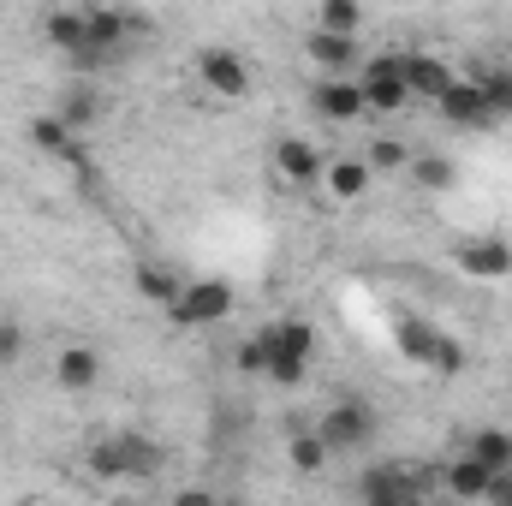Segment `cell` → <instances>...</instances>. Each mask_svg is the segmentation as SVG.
Segmentation results:
<instances>
[{"instance_id":"obj_23","label":"cell","mask_w":512,"mask_h":506,"mask_svg":"<svg viewBox=\"0 0 512 506\" xmlns=\"http://www.w3.org/2000/svg\"><path fill=\"white\" fill-rule=\"evenodd\" d=\"M84 465H90V477H102V483H131V465H126V447L114 441V435H102L90 453H84Z\"/></svg>"},{"instance_id":"obj_9","label":"cell","mask_w":512,"mask_h":506,"mask_svg":"<svg viewBox=\"0 0 512 506\" xmlns=\"http://www.w3.org/2000/svg\"><path fill=\"white\" fill-rule=\"evenodd\" d=\"M310 102H316V114H322V120H334V126H352V120H364V114H370V108H364L358 78H322V84H310Z\"/></svg>"},{"instance_id":"obj_25","label":"cell","mask_w":512,"mask_h":506,"mask_svg":"<svg viewBox=\"0 0 512 506\" xmlns=\"http://www.w3.org/2000/svg\"><path fill=\"white\" fill-rule=\"evenodd\" d=\"M477 90H483V102L495 108V120L512 114V66H477V78H471Z\"/></svg>"},{"instance_id":"obj_8","label":"cell","mask_w":512,"mask_h":506,"mask_svg":"<svg viewBox=\"0 0 512 506\" xmlns=\"http://www.w3.org/2000/svg\"><path fill=\"white\" fill-rule=\"evenodd\" d=\"M84 18H90V54H96L102 66L126 48L131 30H143V18H131V12H120V6H84Z\"/></svg>"},{"instance_id":"obj_20","label":"cell","mask_w":512,"mask_h":506,"mask_svg":"<svg viewBox=\"0 0 512 506\" xmlns=\"http://www.w3.org/2000/svg\"><path fill=\"white\" fill-rule=\"evenodd\" d=\"M131 286H137V298H143V304H161V310H167V304L185 292V280H179L173 268H161V262H137Z\"/></svg>"},{"instance_id":"obj_12","label":"cell","mask_w":512,"mask_h":506,"mask_svg":"<svg viewBox=\"0 0 512 506\" xmlns=\"http://www.w3.org/2000/svg\"><path fill=\"white\" fill-rule=\"evenodd\" d=\"M435 108H441V120H447V126H459V131H483V126H495V108L483 102V90H477L471 78H459V84H453V90H447V96H441Z\"/></svg>"},{"instance_id":"obj_10","label":"cell","mask_w":512,"mask_h":506,"mask_svg":"<svg viewBox=\"0 0 512 506\" xmlns=\"http://www.w3.org/2000/svg\"><path fill=\"white\" fill-rule=\"evenodd\" d=\"M304 54H310L328 78H358V66H364L358 36H328V30H310V36H304Z\"/></svg>"},{"instance_id":"obj_5","label":"cell","mask_w":512,"mask_h":506,"mask_svg":"<svg viewBox=\"0 0 512 506\" xmlns=\"http://www.w3.org/2000/svg\"><path fill=\"white\" fill-rule=\"evenodd\" d=\"M197 72H203L209 96H221V102H239V96L251 90V66H245V54H239V48H227V42L203 48V54H197Z\"/></svg>"},{"instance_id":"obj_33","label":"cell","mask_w":512,"mask_h":506,"mask_svg":"<svg viewBox=\"0 0 512 506\" xmlns=\"http://www.w3.org/2000/svg\"><path fill=\"white\" fill-rule=\"evenodd\" d=\"M173 506H221V495H209V489H179Z\"/></svg>"},{"instance_id":"obj_14","label":"cell","mask_w":512,"mask_h":506,"mask_svg":"<svg viewBox=\"0 0 512 506\" xmlns=\"http://www.w3.org/2000/svg\"><path fill=\"white\" fill-rule=\"evenodd\" d=\"M435 340H441V328H435L429 316H417V310H405V316L393 322V346H399V358H405V364H417V370H429Z\"/></svg>"},{"instance_id":"obj_13","label":"cell","mask_w":512,"mask_h":506,"mask_svg":"<svg viewBox=\"0 0 512 506\" xmlns=\"http://www.w3.org/2000/svg\"><path fill=\"white\" fill-rule=\"evenodd\" d=\"M453 84H459V72H453L447 60H435V54H423V48H405V90H411V96L441 102Z\"/></svg>"},{"instance_id":"obj_32","label":"cell","mask_w":512,"mask_h":506,"mask_svg":"<svg viewBox=\"0 0 512 506\" xmlns=\"http://www.w3.org/2000/svg\"><path fill=\"white\" fill-rule=\"evenodd\" d=\"M489 506H512V471L507 477H489V495H483Z\"/></svg>"},{"instance_id":"obj_21","label":"cell","mask_w":512,"mask_h":506,"mask_svg":"<svg viewBox=\"0 0 512 506\" xmlns=\"http://www.w3.org/2000/svg\"><path fill=\"white\" fill-rule=\"evenodd\" d=\"M322 179H328V191H334L340 203H358V197H370V179H376V173H370V161H352V155H346V161H328Z\"/></svg>"},{"instance_id":"obj_16","label":"cell","mask_w":512,"mask_h":506,"mask_svg":"<svg viewBox=\"0 0 512 506\" xmlns=\"http://www.w3.org/2000/svg\"><path fill=\"white\" fill-rule=\"evenodd\" d=\"M30 143H36L48 161H60V167H84V143L60 126L54 114H36V120H30Z\"/></svg>"},{"instance_id":"obj_4","label":"cell","mask_w":512,"mask_h":506,"mask_svg":"<svg viewBox=\"0 0 512 506\" xmlns=\"http://www.w3.org/2000/svg\"><path fill=\"white\" fill-rule=\"evenodd\" d=\"M358 506H423V477L411 465H370L358 477Z\"/></svg>"},{"instance_id":"obj_3","label":"cell","mask_w":512,"mask_h":506,"mask_svg":"<svg viewBox=\"0 0 512 506\" xmlns=\"http://www.w3.org/2000/svg\"><path fill=\"white\" fill-rule=\"evenodd\" d=\"M316 435H322V447H328V453L370 447V435H376V411H370L364 399H334V405L316 417Z\"/></svg>"},{"instance_id":"obj_11","label":"cell","mask_w":512,"mask_h":506,"mask_svg":"<svg viewBox=\"0 0 512 506\" xmlns=\"http://www.w3.org/2000/svg\"><path fill=\"white\" fill-rule=\"evenodd\" d=\"M453 262H459V274H471V280H507L512 245L507 239H465V245L453 251Z\"/></svg>"},{"instance_id":"obj_17","label":"cell","mask_w":512,"mask_h":506,"mask_svg":"<svg viewBox=\"0 0 512 506\" xmlns=\"http://www.w3.org/2000/svg\"><path fill=\"white\" fill-rule=\"evenodd\" d=\"M114 441L126 447L131 483H149V477H161V465H167V447H161V441H149L143 429H114Z\"/></svg>"},{"instance_id":"obj_19","label":"cell","mask_w":512,"mask_h":506,"mask_svg":"<svg viewBox=\"0 0 512 506\" xmlns=\"http://www.w3.org/2000/svg\"><path fill=\"white\" fill-rule=\"evenodd\" d=\"M465 453H471L489 477H507V471H512V435H507V429H471Z\"/></svg>"},{"instance_id":"obj_31","label":"cell","mask_w":512,"mask_h":506,"mask_svg":"<svg viewBox=\"0 0 512 506\" xmlns=\"http://www.w3.org/2000/svg\"><path fill=\"white\" fill-rule=\"evenodd\" d=\"M18 352H24V334H18V322H0V364H18Z\"/></svg>"},{"instance_id":"obj_26","label":"cell","mask_w":512,"mask_h":506,"mask_svg":"<svg viewBox=\"0 0 512 506\" xmlns=\"http://www.w3.org/2000/svg\"><path fill=\"white\" fill-rule=\"evenodd\" d=\"M411 179H417V191H447L459 179V167L447 155H411Z\"/></svg>"},{"instance_id":"obj_22","label":"cell","mask_w":512,"mask_h":506,"mask_svg":"<svg viewBox=\"0 0 512 506\" xmlns=\"http://www.w3.org/2000/svg\"><path fill=\"white\" fill-rule=\"evenodd\" d=\"M286 459H292V471H298V477H322L334 453L322 447V435H316V429H298V435L286 441Z\"/></svg>"},{"instance_id":"obj_27","label":"cell","mask_w":512,"mask_h":506,"mask_svg":"<svg viewBox=\"0 0 512 506\" xmlns=\"http://www.w3.org/2000/svg\"><path fill=\"white\" fill-rule=\"evenodd\" d=\"M96 114H102V102H96V96H90V90L78 84V90H66V102H60V114H54V120H60V126H66L72 137H78V131L90 126Z\"/></svg>"},{"instance_id":"obj_6","label":"cell","mask_w":512,"mask_h":506,"mask_svg":"<svg viewBox=\"0 0 512 506\" xmlns=\"http://www.w3.org/2000/svg\"><path fill=\"white\" fill-rule=\"evenodd\" d=\"M42 30H48V42H54L72 66H102V60L90 54V18H84V6H54V12L42 18Z\"/></svg>"},{"instance_id":"obj_30","label":"cell","mask_w":512,"mask_h":506,"mask_svg":"<svg viewBox=\"0 0 512 506\" xmlns=\"http://www.w3.org/2000/svg\"><path fill=\"white\" fill-rule=\"evenodd\" d=\"M239 370H245V376H268V340H262V334H251V340L239 346Z\"/></svg>"},{"instance_id":"obj_24","label":"cell","mask_w":512,"mask_h":506,"mask_svg":"<svg viewBox=\"0 0 512 506\" xmlns=\"http://www.w3.org/2000/svg\"><path fill=\"white\" fill-rule=\"evenodd\" d=\"M316 30H328V36H358V30H364V6H358V0H322Z\"/></svg>"},{"instance_id":"obj_34","label":"cell","mask_w":512,"mask_h":506,"mask_svg":"<svg viewBox=\"0 0 512 506\" xmlns=\"http://www.w3.org/2000/svg\"><path fill=\"white\" fill-rule=\"evenodd\" d=\"M507 393H512V376H507Z\"/></svg>"},{"instance_id":"obj_18","label":"cell","mask_w":512,"mask_h":506,"mask_svg":"<svg viewBox=\"0 0 512 506\" xmlns=\"http://www.w3.org/2000/svg\"><path fill=\"white\" fill-rule=\"evenodd\" d=\"M441 483H447V495H453V501H483V495H489V471H483L471 453L447 459V465H441Z\"/></svg>"},{"instance_id":"obj_29","label":"cell","mask_w":512,"mask_h":506,"mask_svg":"<svg viewBox=\"0 0 512 506\" xmlns=\"http://www.w3.org/2000/svg\"><path fill=\"white\" fill-rule=\"evenodd\" d=\"M429 370H435V376H459V370H465V346H459V340H453V334H441V340H435V358H429Z\"/></svg>"},{"instance_id":"obj_15","label":"cell","mask_w":512,"mask_h":506,"mask_svg":"<svg viewBox=\"0 0 512 506\" xmlns=\"http://www.w3.org/2000/svg\"><path fill=\"white\" fill-rule=\"evenodd\" d=\"M54 381H60L66 393H90V387L102 381V352H96V346H60Z\"/></svg>"},{"instance_id":"obj_28","label":"cell","mask_w":512,"mask_h":506,"mask_svg":"<svg viewBox=\"0 0 512 506\" xmlns=\"http://www.w3.org/2000/svg\"><path fill=\"white\" fill-rule=\"evenodd\" d=\"M364 161H370V173H399V167H411V143H399V137H376Z\"/></svg>"},{"instance_id":"obj_2","label":"cell","mask_w":512,"mask_h":506,"mask_svg":"<svg viewBox=\"0 0 512 506\" xmlns=\"http://www.w3.org/2000/svg\"><path fill=\"white\" fill-rule=\"evenodd\" d=\"M233 286L227 280H191L173 304H167V322L173 328H215V322H227L233 316Z\"/></svg>"},{"instance_id":"obj_1","label":"cell","mask_w":512,"mask_h":506,"mask_svg":"<svg viewBox=\"0 0 512 506\" xmlns=\"http://www.w3.org/2000/svg\"><path fill=\"white\" fill-rule=\"evenodd\" d=\"M256 334L268 340V381L274 387H298L304 370H310V358H316V328L304 316H280V322H268Z\"/></svg>"},{"instance_id":"obj_7","label":"cell","mask_w":512,"mask_h":506,"mask_svg":"<svg viewBox=\"0 0 512 506\" xmlns=\"http://www.w3.org/2000/svg\"><path fill=\"white\" fill-rule=\"evenodd\" d=\"M274 173H280L292 191H310L328 167H322V155H316L310 137H274Z\"/></svg>"}]
</instances>
